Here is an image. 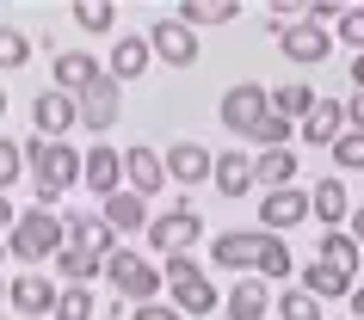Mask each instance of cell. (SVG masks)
Masks as SVG:
<instances>
[{
    "label": "cell",
    "instance_id": "42",
    "mask_svg": "<svg viewBox=\"0 0 364 320\" xmlns=\"http://www.w3.org/2000/svg\"><path fill=\"white\" fill-rule=\"evenodd\" d=\"M346 123H352V130H364V93L346 99Z\"/></svg>",
    "mask_w": 364,
    "mask_h": 320
},
{
    "label": "cell",
    "instance_id": "2",
    "mask_svg": "<svg viewBox=\"0 0 364 320\" xmlns=\"http://www.w3.org/2000/svg\"><path fill=\"white\" fill-rule=\"evenodd\" d=\"M68 246V216H56V209H19V222H13V234H6V253H13V265H25V271H38V265H56V253Z\"/></svg>",
    "mask_w": 364,
    "mask_h": 320
},
{
    "label": "cell",
    "instance_id": "46",
    "mask_svg": "<svg viewBox=\"0 0 364 320\" xmlns=\"http://www.w3.org/2000/svg\"><path fill=\"white\" fill-rule=\"evenodd\" d=\"M352 314L364 320V283H358V289H352Z\"/></svg>",
    "mask_w": 364,
    "mask_h": 320
},
{
    "label": "cell",
    "instance_id": "7",
    "mask_svg": "<svg viewBox=\"0 0 364 320\" xmlns=\"http://www.w3.org/2000/svg\"><path fill=\"white\" fill-rule=\"evenodd\" d=\"M266 228H229V234H216L210 241V265H223V271H259V259H266Z\"/></svg>",
    "mask_w": 364,
    "mask_h": 320
},
{
    "label": "cell",
    "instance_id": "32",
    "mask_svg": "<svg viewBox=\"0 0 364 320\" xmlns=\"http://www.w3.org/2000/svg\"><path fill=\"white\" fill-rule=\"evenodd\" d=\"M321 314H327V302H315L303 283L296 289H278V320H321Z\"/></svg>",
    "mask_w": 364,
    "mask_h": 320
},
{
    "label": "cell",
    "instance_id": "27",
    "mask_svg": "<svg viewBox=\"0 0 364 320\" xmlns=\"http://www.w3.org/2000/svg\"><path fill=\"white\" fill-rule=\"evenodd\" d=\"M173 308H179V314H216V308H223V289H216L210 271H204V277H192V283H173Z\"/></svg>",
    "mask_w": 364,
    "mask_h": 320
},
{
    "label": "cell",
    "instance_id": "11",
    "mask_svg": "<svg viewBox=\"0 0 364 320\" xmlns=\"http://www.w3.org/2000/svg\"><path fill=\"white\" fill-rule=\"evenodd\" d=\"M117 117H124V87H117L112 75H99L93 87L80 93V123H87L93 136H105V130L117 123Z\"/></svg>",
    "mask_w": 364,
    "mask_h": 320
},
{
    "label": "cell",
    "instance_id": "40",
    "mask_svg": "<svg viewBox=\"0 0 364 320\" xmlns=\"http://www.w3.org/2000/svg\"><path fill=\"white\" fill-rule=\"evenodd\" d=\"M130 320H186L173 302H142V308H130Z\"/></svg>",
    "mask_w": 364,
    "mask_h": 320
},
{
    "label": "cell",
    "instance_id": "17",
    "mask_svg": "<svg viewBox=\"0 0 364 320\" xmlns=\"http://www.w3.org/2000/svg\"><path fill=\"white\" fill-rule=\"evenodd\" d=\"M68 246H80L87 259H99V265H105L124 241H117V228L105 222V216H68Z\"/></svg>",
    "mask_w": 364,
    "mask_h": 320
},
{
    "label": "cell",
    "instance_id": "10",
    "mask_svg": "<svg viewBox=\"0 0 364 320\" xmlns=\"http://www.w3.org/2000/svg\"><path fill=\"white\" fill-rule=\"evenodd\" d=\"M149 50L167 62V68H192V62H198V31L186 19H173V13H167V19L149 25Z\"/></svg>",
    "mask_w": 364,
    "mask_h": 320
},
{
    "label": "cell",
    "instance_id": "21",
    "mask_svg": "<svg viewBox=\"0 0 364 320\" xmlns=\"http://www.w3.org/2000/svg\"><path fill=\"white\" fill-rule=\"evenodd\" d=\"M346 130H352V123H346V105H340V99H321V105L309 111V123H303L296 136H303L309 148H333Z\"/></svg>",
    "mask_w": 364,
    "mask_h": 320
},
{
    "label": "cell",
    "instance_id": "28",
    "mask_svg": "<svg viewBox=\"0 0 364 320\" xmlns=\"http://www.w3.org/2000/svg\"><path fill=\"white\" fill-rule=\"evenodd\" d=\"M253 172H259L266 191H284V185H296V154L290 148H266V154H253Z\"/></svg>",
    "mask_w": 364,
    "mask_h": 320
},
{
    "label": "cell",
    "instance_id": "9",
    "mask_svg": "<svg viewBox=\"0 0 364 320\" xmlns=\"http://www.w3.org/2000/svg\"><path fill=\"white\" fill-rule=\"evenodd\" d=\"M278 50H284V62H296V68H315V62H327V50H333V31L315 19H290L284 31H278Z\"/></svg>",
    "mask_w": 364,
    "mask_h": 320
},
{
    "label": "cell",
    "instance_id": "5",
    "mask_svg": "<svg viewBox=\"0 0 364 320\" xmlns=\"http://www.w3.org/2000/svg\"><path fill=\"white\" fill-rule=\"evenodd\" d=\"M216 117H223V130H229V136H247V142H253V130L272 117V93L259 87V80H235L229 93H223V105H216Z\"/></svg>",
    "mask_w": 364,
    "mask_h": 320
},
{
    "label": "cell",
    "instance_id": "12",
    "mask_svg": "<svg viewBox=\"0 0 364 320\" xmlns=\"http://www.w3.org/2000/svg\"><path fill=\"white\" fill-rule=\"evenodd\" d=\"M296 222H309V191L303 185H284V191H266L259 197V228L266 234H290Z\"/></svg>",
    "mask_w": 364,
    "mask_h": 320
},
{
    "label": "cell",
    "instance_id": "13",
    "mask_svg": "<svg viewBox=\"0 0 364 320\" xmlns=\"http://www.w3.org/2000/svg\"><path fill=\"white\" fill-rule=\"evenodd\" d=\"M124 185L136 197H154V191L167 185V154L149 148V142H130V154H124Z\"/></svg>",
    "mask_w": 364,
    "mask_h": 320
},
{
    "label": "cell",
    "instance_id": "8",
    "mask_svg": "<svg viewBox=\"0 0 364 320\" xmlns=\"http://www.w3.org/2000/svg\"><path fill=\"white\" fill-rule=\"evenodd\" d=\"M80 123V99L75 93H56V87H43L31 99V130L50 136V142H68V130Z\"/></svg>",
    "mask_w": 364,
    "mask_h": 320
},
{
    "label": "cell",
    "instance_id": "48",
    "mask_svg": "<svg viewBox=\"0 0 364 320\" xmlns=\"http://www.w3.org/2000/svg\"><path fill=\"white\" fill-rule=\"evenodd\" d=\"M6 259H13V253H6V241H0V265H6Z\"/></svg>",
    "mask_w": 364,
    "mask_h": 320
},
{
    "label": "cell",
    "instance_id": "22",
    "mask_svg": "<svg viewBox=\"0 0 364 320\" xmlns=\"http://www.w3.org/2000/svg\"><path fill=\"white\" fill-rule=\"evenodd\" d=\"M223 197H247L253 185H259V172H253V154L229 148V154H216V179H210Z\"/></svg>",
    "mask_w": 364,
    "mask_h": 320
},
{
    "label": "cell",
    "instance_id": "6",
    "mask_svg": "<svg viewBox=\"0 0 364 320\" xmlns=\"http://www.w3.org/2000/svg\"><path fill=\"white\" fill-rule=\"evenodd\" d=\"M56 302H62V283L43 277V271H19L6 277V308L25 320H56Z\"/></svg>",
    "mask_w": 364,
    "mask_h": 320
},
{
    "label": "cell",
    "instance_id": "15",
    "mask_svg": "<svg viewBox=\"0 0 364 320\" xmlns=\"http://www.w3.org/2000/svg\"><path fill=\"white\" fill-rule=\"evenodd\" d=\"M167 179L179 191L204 185V179H216V154L204 148V142H173V148H167Z\"/></svg>",
    "mask_w": 364,
    "mask_h": 320
},
{
    "label": "cell",
    "instance_id": "14",
    "mask_svg": "<svg viewBox=\"0 0 364 320\" xmlns=\"http://www.w3.org/2000/svg\"><path fill=\"white\" fill-rule=\"evenodd\" d=\"M309 216H315L321 228H346L352 222V191H346L340 172H327V179L309 185Z\"/></svg>",
    "mask_w": 364,
    "mask_h": 320
},
{
    "label": "cell",
    "instance_id": "19",
    "mask_svg": "<svg viewBox=\"0 0 364 320\" xmlns=\"http://www.w3.org/2000/svg\"><path fill=\"white\" fill-rule=\"evenodd\" d=\"M99 216H105V222L117 228V241H124V234H149V222H154L149 197H136L130 185L117 191V197H105V204H99Z\"/></svg>",
    "mask_w": 364,
    "mask_h": 320
},
{
    "label": "cell",
    "instance_id": "45",
    "mask_svg": "<svg viewBox=\"0 0 364 320\" xmlns=\"http://www.w3.org/2000/svg\"><path fill=\"white\" fill-rule=\"evenodd\" d=\"M352 93H364V56H352Z\"/></svg>",
    "mask_w": 364,
    "mask_h": 320
},
{
    "label": "cell",
    "instance_id": "26",
    "mask_svg": "<svg viewBox=\"0 0 364 320\" xmlns=\"http://www.w3.org/2000/svg\"><path fill=\"white\" fill-rule=\"evenodd\" d=\"M303 289H309L315 302H333V296H346V302H352L358 277H346V271H333V265H321V259H315V265H303Z\"/></svg>",
    "mask_w": 364,
    "mask_h": 320
},
{
    "label": "cell",
    "instance_id": "25",
    "mask_svg": "<svg viewBox=\"0 0 364 320\" xmlns=\"http://www.w3.org/2000/svg\"><path fill=\"white\" fill-rule=\"evenodd\" d=\"M358 253L364 246L346 234V228H321V246H315V259L333 265V271H346V277H358Z\"/></svg>",
    "mask_w": 364,
    "mask_h": 320
},
{
    "label": "cell",
    "instance_id": "20",
    "mask_svg": "<svg viewBox=\"0 0 364 320\" xmlns=\"http://www.w3.org/2000/svg\"><path fill=\"white\" fill-rule=\"evenodd\" d=\"M149 62H154V50H149V38H136V31H124V38L112 43V62H105V75L124 87V80H142L149 75Z\"/></svg>",
    "mask_w": 364,
    "mask_h": 320
},
{
    "label": "cell",
    "instance_id": "37",
    "mask_svg": "<svg viewBox=\"0 0 364 320\" xmlns=\"http://www.w3.org/2000/svg\"><path fill=\"white\" fill-rule=\"evenodd\" d=\"M333 167H346V172H364V130H346L340 142H333Z\"/></svg>",
    "mask_w": 364,
    "mask_h": 320
},
{
    "label": "cell",
    "instance_id": "30",
    "mask_svg": "<svg viewBox=\"0 0 364 320\" xmlns=\"http://www.w3.org/2000/svg\"><path fill=\"white\" fill-rule=\"evenodd\" d=\"M68 19H75L80 31H93V38H105V31L117 25V6H112V0H75V6H68Z\"/></svg>",
    "mask_w": 364,
    "mask_h": 320
},
{
    "label": "cell",
    "instance_id": "33",
    "mask_svg": "<svg viewBox=\"0 0 364 320\" xmlns=\"http://www.w3.org/2000/svg\"><path fill=\"white\" fill-rule=\"evenodd\" d=\"M25 172H31V167H25V142H13V136H0V197H6V191L19 185Z\"/></svg>",
    "mask_w": 364,
    "mask_h": 320
},
{
    "label": "cell",
    "instance_id": "35",
    "mask_svg": "<svg viewBox=\"0 0 364 320\" xmlns=\"http://www.w3.org/2000/svg\"><path fill=\"white\" fill-rule=\"evenodd\" d=\"M290 271H296V259H290V246H284V234H272V241H266V259H259V271H253V277H278V283H284L290 277Z\"/></svg>",
    "mask_w": 364,
    "mask_h": 320
},
{
    "label": "cell",
    "instance_id": "18",
    "mask_svg": "<svg viewBox=\"0 0 364 320\" xmlns=\"http://www.w3.org/2000/svg\"><path fill=\"white\" fill-rule=\"evenodd\" d=\"M223 308H229V320H266L278 302H272V283L266 277H235L229 296H223Z\"/></svg>",
    "mask_w": 364,
    "mask_h": 320
},
{
    "label": "cell",
    "instance_id": "1",
    "mask_svg": "<svg viewBox=\"0 0 364 320\" xmlns=\"http://www.w3.org/2000/svg\"><path fill=\"white\" fill-rule=\"evenodd\" d=\"M25 167H31V197H38V209H56L62 191L80 185V172H87V154L75 148V142H50V136H25Z\"/></svg>",
    "mask_w": 364,
    "mask_h": 320
},
{
    "label": "cell",
    "instance_id": "36",
    "mask_svg": "<svg viewBox=\"0 0 364 320\" xmlns=\"http://www.w3.org/2000/svg\"><path fill=\"white\" fill-rule=\"evenodd\" d=\"M25 62H31V38L0 19V68H25Z\"/></svg>",
    "mask_w": 364,
    "mask_h": 320
},
{
    "label": "cell",
    "instance_id": "49",
    "mask_svg": "<svg viewBox=\"0 0 364 320\" xmlns=\"http://www.w3.org/2000/svg\"><path fill=\"white\" fill-rule=\"evenodd\" d=\"M0 117H6V87H0Z\"/></svg>",
    "mask_w": 364,
    "mask_h": 320
},
{
    "label": "cell",
    "instance_id": "39",
    "mask_svg": "<svg viewBox=\"0 0 364 320\" xmlns=\"http://www.w3.org/2000/svg\"><path fill=\"white\" fill-rule=\"evenodd\" d=\"M161 271H167V289H173V283H192V277H204V265H198L192 253H179V259H161Z\"/></svg>",
    "mask_w": 364,
    "mask_h": 320
},
{
    "label": "cell",
    "instance_id": "4",
    "mask_svg": "<svg viewBox=\"0 0 364 320\" xmlns=\"http://www.w3.org/2000/svg\"><path fill=\"white\" fill-rule=\"evenodd\" d=\"M198 241H204V216H198L186 197H179L173 209H161V216L149 222V246L161 253V259H179V253H192Z\"/></svg>",
    "mask_w": 364,
    "mask_h": 320
},
{
    "label": "cell",
    "instance_id": "31",
    "mask_svg": "<svg viewBox=\"0 0 364 320\" xmlns=\"http://www.w3.org/2000/svg\"><path fill=\"white\" fill-rule=\"evenodd\" d=\"M99 271H105V265L87 259L80 246H62V253H56V283H93Z\"/></svg>",
    "mask_w": 364,
    "mask_h": 320
},
{
    "label": "cell",
    "instance_id": "38",
    "mask_svg": "<svg viewBox=\"0 0 364 320\" xmlns=\"http://www.w3.org/2000/svg\"><path fill=\"white\" fill-rule=\"evenodd\" d=\"M333 38H340V43H352V50L364 56V6H346V13H340V25H333Z\"/></svg>",
    "mask_w": 364,
    "mask_h": 320
},
{
    "label": "cell",
    "instance_id": "43",
    "mask_svg": "<svg viewBox=\"0 0 364 320\" xmlns=\"http://www.w3.org/2000/svg\"><path fill=\"white\" fill-rule=\"evenodd\" d=\"M13 222H19V209H13V204H6V197H0V241L13 234Z\"/></svg>",
    "mask_w": 364,
    "mask_h": 320
},
{
    "label": "cell",
    "instance_id": "23",
    "mask_svg": "<svg viewBox=\"0 0 364 320\" xmlns=\"http://www.w3.org/2000/svg\"><path fill=\"white\" fill-rule=\"evenodd\" d=\"M50 75H56V93H75V99H80V93H87V87H93L99 75H105V68H99V62L87 56V50H62Z\"/></svg>",
    "mask_w": 364,
    "mask_h": 320
},
{
    "label": "cell",
    "instance_id": "24",
    "mask_svg": "<svg viewBox=\"0 0 364 320\" xmlns=\"http://www.w3.org/2000/svg\"><path fill=\"white\" fill-rule=\"evenodd\" d=\"M315 105H321V93H315L309 80H284V87L272 93V111L284 117V123H296V130L309 123V111H315Z\"/></svg>",
    "mask_w": 364,
    "mask_h": 320
},
{
    "label": "cell",
    "instance_id": "29",
    "mask_svg": "<svg viewBox=\"0 0 364 320\" xmlns=\"http://www.w3.org/2000/svg\"><path fill=\"white\" fill-rule=\"evenodd\" d=\"M173 19H186L198 31V25H229V19H241V6L235 0H179L173 6Z\"/></svg>",
    "mask_w": 364,
    "mask_h": 320
},
{
    "label": "cell",
    "instance_id": "41",
    "mask_svg": "<svg viewBox=\"0 0 364 320\" xmlns=\"http://www.w3.org/2000/svg\"><path fill=\"white\" fill-rule=\"evenodd\" d=\"M340 13H346V6H333V0H309V6H303V19H315V25H327V19L340 25Z\"/></svg>",
    "mask_w": 364,
    "mask_h": 320
},
{
    "label": "cell",
    "instance_id": "47",
    "mask_svg": "<svg viewBox=\"0 0 364 320\" xmlns=\"http://www.w3.org/2000/svg\"><path fill=\"white\" fill-rule=\"evenodd\" d=\"M0 308H6V277H0Z\"/></svg>",
    "mask_w": 364,
    "mask_h": 320
},
{
    "label": "cell",
    "instance_id": "3",
    "mask_svg": "<svg viewBox=\"0 0 364 320\" xmlns=\"http://www.w3.org/2000/svg\"><path fill=\"white\" fill-rule=\"evenodd\" d=\"M105 277H112V289L124 302H136V308H142V302H161V289H167V271L154 259H142L136 246H117L112 259H105Z\"/></svg>",
    "mask_w": 364,
    "mask_h": 320
},
{
    "label": "cell",
    "instance_id": "34",
    "mask_svg": "<svg viewBox=\"0 0 364 320\" xmlns=\"http://www.w3.org/2000/svg\"><path fill=\"white\" fill-rule=\"evenodd\" d=\"M93 289L87 283H62V302H56V320H93Z\"/></svg>",
    "mask_w": 364,
    "mask_h": 320
},
{
    "label": "cell",
    "instance_id": "44",
    "mask_svg": "<svg viewBox=\"0 0 364 320\" xmlns=\"http://www.w3.org/2000/svg\"><path fill=\"white\" fill-rule=\"evenodd\" d=\"M346 234H352V241L364 246V209H352V222H346Z\"/></svg>",
    "mask_w": 364,
    "mask_h": 320
},
{
    "label": "cell",
    "instance_id": "16",
    "mask_svg": "<svg viewBox=\"0 0 364 320\" xmlns=\"http://www.w3.org/2000/svg\"><path fill=\"white\" fill-rule=\"evenodd\" d=\"M80 185L99 191V204L117 197V191H124V154H117L112 142H93V148H87V172H80Z\"/></svg>",
    "mask_w": 364,
    "mask_h": 320
}]
</instances>
